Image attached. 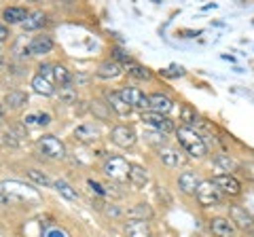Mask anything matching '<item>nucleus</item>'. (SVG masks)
I'll use <instances>...</instances> for the list:
<instances>
[{
  "label": "nucleus",
  "mask_w": 254,
  "mask_h": 237,
  "mask_svg": "<svg viewBox=\"0 0 254 237\" xmlns=\"http://www.w3.org/2000/svg\"><path fill=\"white\" fill-rule=\"evenodd\" d=\"M43 195L32 184L19 180H2L0 182V205H41Z\"/></svg>",
  "instance_id": "nucleus-1"
},
{
  "label": "nucleus",
  "mask_w": 254,
  "mask_h": 237,
  "mask_svg": "<svg viewBox=\"0 0 254 237\" xmlns=\"http://www.w3.org/2000/svg\"><path fill=\"white\" fill-rule=\"evenodd\" d=\"M178 142L185 151L193 157V159H201L208 155V146H205L203 138L190 127H180L178 129Z\"/></svg>",
  "instance_id": "nucleus-2"
},
{
  "label": "nucleus",
  "mask_w": 254,
  "mask_h": 237,
  "mask_svg": "<svg viewBox=\"0 0 254 237\" xmlns=\"http://www.w3.org/2000/svg\"><path fill=\"white\" fill-rule=\"evenodd\" d=\"M129 170L131 163H127V159H123V157H110L104 163V174L110 180H117V182L129 180Z\"/></svg>",
  "instance_id": "nucleus-3"
},
{
  "label": "nucleus",
  "mask_w": 254,
  "mask_h": 237,
  "mask_svg": "<svg viewBox=\"0 0 254 237\" xmlns=\"http://www.w3.org/2000/svg\"><path fill=\"white\" fill-rule=\"evenodd\" d=\"M195 195H197V201H199V205H203V208L216 205V203H220V199H222L220 188L214 184L212 180H205V182H201Z\"/></svg>",
  "instance_id": "nucleus-4"
},
{
  "label": "nucleus",
  "mask_w": 254,
  "mask_h": 237,
  "mask_svg": "<svg viewBox=\"0 0 254 237\" xmlns=\"http://www.w3.org/2000/svg\"><path fill=\"white\" fill-rule=\"evenodd\" d=\"M119 96L123 98V102L129 108H138V110H150V102H148V96H144L138 87H123L119 91Z\"/></svg>",
  "instance_id": "nucleus-5"
},
{
  "label": "nucleus",
  "mask_w": 254,
  "mask_h": 237,
  "mask_svg": "<svg viewBox=\"0 0 254 237\" xmlns=\"http://www.w3.org/2000/svg\"><path fill=\"white\" fill-rule=\"evenodd\" d=\"M38 146H41L43 155L51 157V159H64V157H66V146L55 136H43L38 140Z\"/></svg>",
  "instance_id": "nucleus-6"
},
{
  "label": "nucleus",
  "mask_w": 254,
  "mask_h": 237,
  "mask_svg": "<svg viewBox=\"0 0 254 237\" xmlns=\"http://www.w3.org/2000/svg\"><path fill=\"white\" fill-rule=\"evenodd\" d=\"M110 140L121 148H131L133 144H136L138 138H136V131H133L131 127H127V125H117V127L110 131Z\"/></svg>",
  "instance_id": "nucleus-7"
},
{
  "label": "nucleus",
  "mask_w": 254,
  "mask_h": 237,
  "mask_svg": "<svg viewBox=\"0 0 254 237\" xmlns=\"http://www.w3.org/2000/svg\"><path fill=\"white\" fill-rule=\"evenodd\" d=\"M212 182L220 188V193H227V195H240L242 193V184L240 180L231 174H218V176L212 178Z\"/></svg>",
  "instance_id": "nucleus-8"
},
{
  "label": "nucleus",
  "mask_w": 254,
  "mask_h": 237,
  "mask_svg": "<svg viewBox=\"0 0 254 237\" xmlns=\"http://www.w3.org/2000/svg\"><path fill=\"white\" fill-rule=\"evenodd\" d=\"M229 216H231V223L235 227L244 229V231H252L254 229V216L250 212H246L244 208H240V205H231L229 208Z\"/></svg>",
  "instance_id": "nucleus-9"
},
{
  "label": "nucleus",
  "mask_w": 254,
  "mask_h": 237,
  "mask_svg": "<svg viewBox=\"0 0 254 237\" xmlns=\"http://www.w3.org/2000/svg\"><path fill=\"white\" fill-rule=\"evenodd\" d=\"M142 121L150 127H155L161 133H172L174 131V123L170 121L165 115H157V113H142Z\"/></svg>",
  "instance_id": "nucleus-10"
},
{
  "label": "nucleus",
  "mask_w": 254,
  "mask_h": 237,
  "mask_svg": "<svg viewBox=\"0 0 254 237\" xmlns=\"http://www.w3.org/2000/svg\"><path fill=\"white\" fill-rule=\"evenodd\" d=\"M210 229L216 237H235L237 235V227L227 218H214L210 223Z\"/></svg>",
  "instance_id": "nucleus-11"
},
{
  "label": "nucleus",
  "mask_w": 254,
  "mask_h": 237,
  "mask_svg": "<svg viewBox=\"0 0 254 237\" xmlns=\"http://www.w3.org/2000/svg\"><path fill=\"white\" fill-rule=\"evenodd\" d=\"M199 184H201V180L197 178V174H195V172H182V174H180V178H178L180 191H182V193H187V195H195V193H197V188H199Z\"/></svg>",
  "instance_id": "nucleus-12"
},
{
  "label": "nucleus",
  "mask_w": 254,
  "mask_h": 237,
  "mask_svg": "<svg viewBox=\"0 0 254 237\" xmlns=\"http://www.w3.org/2000/svg\"><path fill=\"white\" fill-rule=\"evenodd\" d=\"M148 102H150V113H157V115H168L174 108V102L168 96H163V93L148 96Z\"/></svg>",
  "instance_id": "nucleus-13"
},
{
  "label": "nucleus",
  "mask_w": 254,
  "mask_h": 237,
  "mask_svg": "<svg viewBox=\"0 0 254 237\" xmlns=\"http://www.w3.org/2000/svg\"><path fill=\"white\" fill-rule=\"evenodd\" d=\"M53 49V41L51 36H34L28 45V55H45Z\"/></svg>",
  "instance_id": "nucleus-14"
},
{
  "label": "nucleus",
  "mask_w": 254,
  "mask_h": 237,
  "mask_svg": "<svg viewBox=\"0 0 254 237\" xmlns=\"http://www.w3.org/2000/svg\"><path fill=\"white\" fill-rule=\"evenodd\" d=\"M74 136H76V140L85 142V144H93L95 140H100V129L95 127L93 123H83L74 129Z\"/></svg>",
  "instance_id": "nucleus-15"
},
{
  "label": "nucleus",
  "mask_w": 254,
  "mask_h": 237,
  "mask_svg": "<svg viewBox=\"0 0 254 237\" xmlns=\"http://www.w3.org/2000/svg\"><path fill=\"white\" fill-rule=\"evenodd\" d=\"M125 237H153L146 220H129L125 225Z\"/></svg>",
  "instance_id": "nucleus-16"
},
{
  "label": "nucleus",
  "mask_w": 254,
  "mask_h": 237,
  "mask_svg": "<svg viewBox=\"0 0 254 237\" xmlns=\"http://www.w3.org/2000/svg\"><path fill=\"white\" fill-rule=\"evenodd\" d=\"M106 100H108V106L113 108L119 117H127V115L131 113V108L123 102V98L119 96V91H108L106 93Z\"/></svg>",
  "instance_id": "nucleus-17"
},
{
  "label": "nucleus",
  "mask_w": 254,
  "mask_h": 237,
  "mask_svg": "<svg viewBox=\"0 0 254 237\" xmlns=\"http://www.w3.org/2000/svg\"><path fill=\"white\" fill-rule=\"evenodd\" d=\"M127 218L129 220H148L153 218V210H150L148 203H136L133 208L127 210Z\"/></svg>",
  "instance_id": "nucleus-18"
},
{
  "label": "nucleus",
  "mask_w": 254,
  "mask_h": 237,
  "mask_svg": "<svg viewBox=\"0 0 254 237\" xmlns=\"http://www.w3.org/2000/svg\"><path fill=\"white\" fill-rule=\"evenodd\" d=\"M32 87H34V91H36V93H41V96H47V98L55 93L53 81H51V78L41 76V74H36L34 78H32Z\"/></svg>",
  "instance_id": "nucleus-19"
},
{
  "label": "nucleus",
  "mask_w": 254,
  "mask_h": 237,
  "mask_svg": "<svg viewBox=\"0 0 254 237\" xmlns=\"http://www.w3.org/2000/svg\"><path fill=\"white\" fill-rule=\"evenodd\" d=\"M28 11L23 9V6H6V9L2 11V17L4 21H9V23H23L28 19Z\"/></svg>",
  "instance_id": "nucleus-20"
},
{
  "label": "nucleus",
  "mask_w": 254,
  "mask_h": 237,
  "mask_svg": "<svg viewBox=\"0 0 254 237\" xmlns=\"http://www.w3.org/2000/svg\"><path fill=\"white\" fill-rule=\"evenodd\" d=\"M129 182L136 186V188H142V186H144V184L148 182V172H146V168L131 163V170H129Z\"/></svg>",
  "instance_id": "nucleus-21"
},
{
  "label": "nucleus",
  "mask_w": 254,
  "mask_h": 237,
  "mask_svg": "<svg viewBox=\"0 0 254 237\" xmlns=\"http://www.w3.org/2000/svg\"><path fill=\"white\" fill-rule=\"evenodd\" d=\"M95 74H98L100 78H117L119 74H121V64L119 61H104V64H100L98 70H95Z\"/></svg>",
  "instance_id": "nucleus-22"
},
{
  "label": "nucleus",
  "mask_w": 254,
  "mask_h": 237,
  "mask_svg": "<svg viewBox=\"0 0 254 237\" xmlns=\"http://www.w3.org/2000/svg\"><path fill=\"white\" fill-rule=\"evenodd\" d=\"M47 23V15L43 11H32L28 15V19L21 23L23 30H28V32H32V30H41L43 26Z\"/></svg>",
  "instance_id": "nucleus-23"
},
{
  "label": "nucleus",
  "mask_w": 254,
  "mask_h": 237,
  "mask_svg": "<svg viewBox=\"0 0 254 237\" xmlns=\"http://www.w3.org/2000/svg\"><path fill=\"white\" fill-rule=\"evenodd\" d=\"M28 104V93H23L19 89H15V91H9L4 96V106H9L13 110H17L21 106H26Z\"/></svg>",
  "instance_id": "nucleus-24"
},
{
  "label": "nucleus",
  "mask_w": 254,
  "mask_h": 237,
  "mask_svg": "<svg viewBox=\"0 0 254 237\" xmlns=\"http://www.w3.org/2000/svg\"><path fill=\"white\" fill-rule=\"evenodd\" d=\"M23 123L30 125V127H47L51 123V115L49 113H30L23 118Z\"/></svg>",
  "instance_id": "nucleus-25"
},
{
  "label": "nucleus",
  "mask_w": 254,
  "mask_h": 237,
  "mask_svg": "<svg viewBox=\"0 0 254 237\" xmlns=\"http://www.w3.org/2000/svg\"><path fill=\"white\" fill-rule=\"evenodd\" d=\"M159 157H161V161L168 165V168H176V165L182 163V157L176 148H159Z\"/></svg>",
  "instance_id": "nucleus-26"
},
{
  "label": "nucleus",
  "mask_w": 254,
  "mask_h": 237,
  "mask_svg": "<svg viewBox=\"0 0 254 237\" xmlns=\"http://www.w3.org/2000/svg\"><path fill=\"white\" fill-rule=\"evenodd\" d=\"M53 186H55V191H58L64 199H68V201H76L78 199V193H76V188L70 186L66 180H53Z\"/></svg>",
  "instance_id": "nucleus-27"
},
{
  "label": "nucleus",
  "mask_w": 254,
  "mask_h": 237,
  "mask_svg": "<svg viewBox=\"0 0 254 237\" xmlns=\"http://www.w3.org/2000/svg\"><path fill=\"white\" fill-rule=\"evenodd\" d=\"M72 74H70V70L66 66H53V81L58 83L60 87H70L72 83Z\"/></svg>",
  "instance_id": "nucleus-28"
},
{
  "label": "nucleus",
  "mask_w": 254,
  "mask_h": 237,
  "mask_svg": "<svg viewBox=\"0 0 254 237\" xmlns=\"http://www.w3.org/2000/svg\"><path fill=\"white\" fill-rule=\"evenodd\" d=\"M28 176H30L32 180H34L36 184H41V186H51V184H53V180H51L49 176H47L45 172H38V170H30V172H28Z\"/></svg>",
  "instance_id": "nucleus-29"
},
{
  "label": "nucleus",
  "mask_w": 254,
  "mask_h": 237,
  "mask_svg": "<svg viewBox=\"0 0 254 237\" xmlns=\"http://www.w3.org/2000/svg\"><path fill=\"white\" fill-rule=\"evenodd\" d=\"M60 100L64 104H74L76 102V89L74 87H62L60 89Z\"/></svg>",
  "instance_id": "nucleus-30"
},
{
  "label": "nucleus",
  "mask_w": 254,
  "mask_h": 237,
  "mask_svg": "<svg viewBox=\"0 0 254 237\" xmlns=\"http://www.w3.org/2000/svg\"><path fill=\"white\" fill-rule=\"evenodd\" d=\"M129 74H131L133 78H140V81H148V78H150L148 70L142 68V66H138V64H129Z\"/></svg>",
  "instance_id": "nucleus-31"
},
{
  "label": "nucleus",
  "mask_w": 254,
  "mask_h": 237,
  "mask_svg": "<svg viewBox=\"0 0 254 237\" xmlns=\"http://www.w3.org/2000/svg\"><path fill=\"white\" fill-rule=\"evenodd\" d=\"M144 138L155 146H163L165 144V133H161V131H148V133H144Z\"/></svg>",
  "instance_id": "nucleus-32"
},
{
  "label": "nucleus",
  "mask_w": 254,
  "mask_h": 237,
  "mask_svg": "<svg viewBox=\"0 0 254 237\" xmlns=\"http://www.w3.org/2000/svg\"><path fill=\"white\" fill-rule=\"evenodd\" d=\"M180 117H182V121H185L187 125H195V121H197V115L189 106H182L180 108Z\"/></svg>",
  "instance_id": "nucleus-33"
},
{
  "label": "nucleus",
  "mask_w": 254,
  "mask_h": 237,
  "mask_svg": "<svg viewBox=\"0 0 254 237\" xmlns=\"http://www.w3.org/2000/svg\"><path fill=\"white\" fill-rule=\"evenodd\" d=\"M216 163H218V165H222V168H225L227 172H235L237 168H240V165H237L233 159H227L225 155H218V157H216Z\"/></svg>",
  "instance_id": "nucleus-34"
},
{
  "label": "nucleus",
  "mask_w": 254,
  "mask_h": 237,
  "mask_svg": "<svg viewBox=\"0 0 254 237\" xmlns=\"http://www.w3.org/2000/svg\"><path fill=\"white\" fill-rule=\"evenodd\" d=\"M87 186H89V191H91V193H95L98 197L108 195V191H104V186H102L100 182H95V180H87Z\"/></svg>",
  "instance_id": "nucleus-35"
},
{
  "label": "nucleus",
  "mask_w": 254,
  "mask_h": 237,
  "mask_svg": "<svg viewBox=\"0 0 254 237\" xmlns=\"http://www.w3.org/2000/svg\"><path fill=\"white\" fill-rule=\"evenodd\" d=\"M240 170H242V174L248 180H254V161H248V163H242L240 165Z\"/></svg>",
  "instance_id": "nucleus-36"
},
{
  "label": "nucleus",
  "mask_w": 254,
  "mask_h": 237,
  "mask_svg": "<svg viewBox=\"0 0 254 237\" xmlns=\"http://www.w3.org/2000/svg\"><path fill=\"white\" fill-rule=\"evenodd\" d=\"M4 144L15 148V146H19V140H15L13 133H11V131H6V133H4Z\"/></svg>",
  "instance_id": "nucleus-37"
},
{
  "label": "nucleus",
  "mask_w": 254,
  "mask_h": 237,
  "mask_svg": "<svg viewBox=\"0 0 254 237\" xmlns=\"http://www.w3.org/2000/svg\"><path fill=\"white\" fill-rule=\"evenodd\" d=\"M6 38H9V30H6L4 26H0V43H4Z\"/></svg>",
  "instance_id": "nucleus-38"
},
{
  "label": "nucleus",
  "mask_w": 254,
  "mask_h": 237,
  "mask_svg": "<svg viewBox=\"0 0 254 237\" xmlns=\"http://www.w3.org/2000/svg\"><path fill=\"white\" fill-rule=\"evenodd\" d=\"M106 214H108V216H115V218H117V216H121V212H119L117 208H108V210H106Z\"/></svg>",
  "instance_id": "nucleus-39"
},
{
  "label": "nucleus",
  "mask_w": 254,
  "mask_h": 237,
  "mask_svg": "<svg viewBox=\"0 0 254 237\" xmlns=\"http://www.w3.org/2000/svg\"><path fill=\"white\" fill-rule=\"evenodd\" d=\"M47 237H64V233H62V231H58V229H53V231L47 233Z\"/></svg>",
  "instance_id": "nucleus-40"
},
{
  "label": "nucleus",
  "mask_w": 254,
  "mask_h": 237,
  "mask_svg": "<svg viewBox=\"0 0 254 237\" xmlns=\"http://www.w3.org/2000/svg\"><path fill=\"white\" fill-rule=\"evenodd\" d=\"M4 66V53H2V49H0V68Z\"/></svg>",
  "instance_id": "nucleus-41"
},
{
  "label": "nucleus",
  "mask_w": 254,
  "mask_h": 237,
  "mask_svg": "<svg viewBox=\"0 0 254 237\" xmlns=\"http://www.w3.org/2000/svg\"><path fill=\"white\" fill-rule=\"evenodd\" d=\"M0 117H2V106H0Z\"/></svg>",
  "instance_id": "nucleus-42"
}]
</instances>
